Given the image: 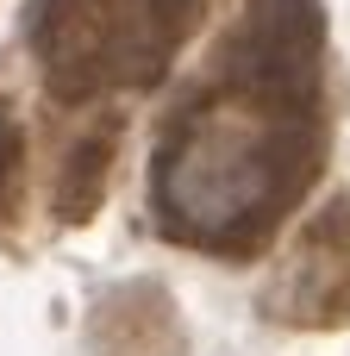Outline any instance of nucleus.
Masks as SVG:
<instances>
[{
  "label": "nucleus",
  "instance_id": "obj_1",
  "mask_svg": "<svg viewBox=\"0 0 350 356\" xmlns=\"http://www.w3.org/2000/svg\"><path fill=\"white\" fill-rule=\"evenodd\" d=\"M326 163V13L257 0L157 131L150 213L175 244L250 257Z\"/></svg>",
  "mask_w": 350,
  "mask_h": 356
},
{
  "label": "nucleus",
  "instance_id": "obj_2",
  "mask_svg": "<svg viewBox=\"0 0 350 356\" xmlns=\"http://www.w3.org/2000/svg\"><path fill=\"white\" fill-rule=\"evenodd\" d=\"M207 0H31L25 44L56 100L150 88L194 38Z\"/></svg>",
  "mask_w": 350,
  "mask_h": 356
},
{
  "label": "nucleus",
  "instance_id": "obj_3",
  "mask_svg": "<svg viewBox=\"0 0 350 356\" xmlns=\"http://www.w3.org/2000/svg\"><path fill=\"white\" fill-rule=\"evenodd\" d=\"M288 325H338L350 313V194H338L307 238L294 244V257L276 275V300H269Z\"/></svg>",
  "mask_w": 350,
  "mask_h": 356
},
{
  "label": "nucleus",
  "instance_id": "obj_4",
  "mask_svg": "<svg viewBox=\"0 0 350 356\" xmlns=\"http://www.w3.org/2000/svg\"><path fill=\"white\" fill-rule=\"evenodd\" d=\"M13 188H19V125L0 106V213L13 207Z\"/></svg>",
  "mask_w": 350,
  "mask_h": 356
}]
</instances>
